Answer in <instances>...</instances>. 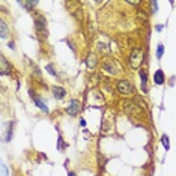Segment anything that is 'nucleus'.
Masks as SVG:
<instances>
[{
    "label": "nucleus",
    "mask_w": 176,
    "mask_h": 176,
    "mask_svg": "<svg viewBox=\"0 0 176 176\" xmlns=\"http://www.w3.org/2000/svg\"><path fill=\"white\" fill-rule=\"evenodd\" d=\"M143 57H145V51L142 48H134L128 57V63L132 69H138L143 63Z\"/></svg>",
    "instance_id": "f257e3e1"
},
{
    "label": "nucleus",
    "mask_w": 176,
    "mask_h": 176,
    "mask_svg": "<svg viewBox=\"0 0 176 176\" xmlns=\"http://www.w3.org/2000/svg\"><path fill=\"white\" fill-rule=\"evenodd\" d=\"M35 29H36V35L41 41H45L48 36V30H47V21L42 15H38L35 18Z\"/></svg>",
    "instance_id": "f03ea898"
},
{
    "label": "nucleus",
    "mask_w": 176,
    "mask_h": 176,
    "mask_svg": "<svg viewBox=\"0 0 176 176\" xmlns=\"http://www.w3.org/2000/svg\"><path fill=\"white\" fill-rule=\"evenodd\" d=\"M102 69H104L105 72L112 74V75L121 72V66H119L115 60H112V59H104V62H102Z\"/></svg>",
    "instance_id": "7ed1b4c3"
},
{
    "label": "nucleus",
    "mask_w": 176,
    "mask_h": 176,
    "mask_svg": "<svg viewBox=\"0 0 176 176\" xmlns=\"http://www.w3.org/2000/svg\"><path fill=\"white\" fill-rule=\"evenodd\" d=\"M116 87H118L119 93H122L123 96H129V95H132V93H134L132 83H131V81H128V80H121V81H118Z\"/></svg>",
    "instance_id": "20e7f679"
},
{
    "label": "nucleus",
    "mask_w": 176,
    "mask_h": 176,
    "mask_svg": "<svg viewBox=\"0 0 176 176\" xmlns=\"http://www.w3.org/2000/svg\"><path fill=\"white\" fill-rule=\"evenodd\" d=\"M81 112V102L78 99H71L68 102V107H66V113L69 116H77Z\"/></svg>",
    "instance_id": "39448f33"
},
{
    "label": "nucleus",
    "mask_w": 176,
    "mask_h": 176,
    "mask_svg": "<svg viewBox=\"0 0 176 176\" xmlns=\"http://www.w3.org/2000/svg\"><path fill=\"white\" fill-rule=\"evenodd\" d=\"M11 63L6 60L5 56H2V59H0V72H2V75H9L11 74Z\"/></svg>",
    "instance_id": "423d86ee"
},
{
    "label": "nucleus",
    "mask_w": 176,
    "mask_h": 176,
    "mask_svg": "<svg viewBox=\"0 0 176 176\" xmlns=\"http://www.w3.org/2000/svg\"><path fill=\"white\" fill-rule=\"evenodd\" d=\"M51 92H53V95H54L56 99H63L65 95H66V90L62 86H53L51 87Z\"/></svg>",
    "instance_id": "0eeeda50"
},
{
    "label": "nucleus",
    "mask_w": 176,
    "mask_h": 176,
    "mask_svg": "<svg viewBox=\"0 0 176 176\" xmlns=\"http://www.w3.org/2000/svg\"><path fill=\"white\" fill-rule=\"evenodd\" d=\"M164 80H166L164 72L161 71V69H157L155 74H154V83H155L157 86H161V84H164Z\"/></svg>",
    "instance_id": "6e6552de"
},
{
    "label": "nucleus",
    "mask_w": 176,
    "mask_h": 176,
    "mask_svg": "<svg viewBox=\"0 0 176 176\" xmlns=\"http://www.w3.org/2000/svg\"><path fill=\"white\" fill-rule=\"evenodd\" d=\"M140 80H142V89L148 92V71L146 69H140Z\"/></svg>",
    "instance_id": "1a4fd4ad"
},
{
    "label": "nucleus",
    "mask_w": 176,
    "mask_h": 176,
    "mask_svg": "<svg viewBox=\"0 0 176 176\" xmlns=\"http://www.w3.org/2000/svg\"><path fill=\"white\" fill-rule=\"evenodd\" d=\"M33 102L36 104L38 107H39V109L44 112V113H48V112H50V110H48V107H47V104H45V102H44L41 98H38V96H33Z\"/></svg>",
    "instance_id": "9d476101"
},
{
    "label": "nucleus",
    "mask_w": 176,
    "mask_h": 176,
    "mask_svg": "<svg viewBox=\"0 0 176 176\" xmlns=\"http://www.w3.org/2000/svg\"><path fill=\"white\" fill-rule=\"evenodd\" d=\"M96 63H98V60H96V54L95 53H90L89 56H87V60H86V65H87V68H95L96 66Z\"/></svg>",
    "instance_id": "9b49d317"
},
{
    "label": "nucleus",
    "mask_w": 176,
    "mask_h": 176,
    "mask_svg": "<svg viewBox=\"0 0 176 176\" xmlns=\"http://www.w3.org/2000/svg\"><path fill=\"white\" fill-rule=\"evenodd\" d=\"M0 36H2L3 39L9 36V29H8V26H6V23L3 20L0 21Z\"/></svg>",
    "instance_id": "f8f14e48"
},
{
    "label": "nucleus",
    "mask_w": 176,
    "mask_h": 176,
    "mask_svg": "<svg viewBox=\"0 0 176 176\" xmlns=\"http://www.w3.org/2000/svg\"><path fill=\"white\" fill-rule=\"evenodd\" d=\"M161 143H163V146H164V149L166 151H169L170 149V138H169V135H161Z\"/></svg>",
    "instance_id": "ddd939ff"
},
{
    "label": "nucleus",
    "mask_w": 176,
    "mask_h": 176,
    "mask_svg": "<svg viewBox=\"0 0 176 176\" xmlns=\"http://www.w3.org/2000/svg\"><path fill=\"white\" fill-rule=\"evenodd\" d=\"M20 5H21V6H24L27 11H30L32 8H35V6L38 5V2H21Z\"/></svg>",
    "instance_id": "4468645a"
},
{
    "label": "nucleus",
    "mask_w": 176,
    "mask_h": 176,
    "mask_svg": "<svg viewBox=\"0 0 176 176\" xmlns=\"http://www.w3.org/2000/svg\"><path fill=\"white\" fill-rule=\"evenodd\" d=\"M45 71H47L50 75H53V77H57V72L54 71V66H53L51 63H48V65L45 66Z\"/></svg>",
    "instance_id": "2eb2a0df"
},
{
    "label": "nucleus",
    "mask_w": 176,
    "mask_h": 176,
    "mask_svg": "<svg viewBox=\"0 0 176 176\" xmlns=\"http://www.w3.org/2000/svg\"><path fill=\"white\" fill-rule=\"evenodd\" d=\"M163 53H164V45L163 44H158V47H157V59L158 60L163 57Z\"/></svg>",
    "instance_id": "dca6fc26"
},
{
    "label": "nucleus",
    "mask_w": 176,
    "mask_h": 176,
    "mask_svg": "<svg viewBox=\"0 0 176 176\" xmlns=\"http://www.w3.org/2000/svg\"><path fill=\"white\" fill-rule=\"evenodd\" d=\"M63 148H65V142H63L62 135L59 134V138H57V149H59V151H63Z\"/></svg>",
    "instance_id": "f3484780"
},
{
    "label": "nucleus",
    "mask_w": 176,
    "mask_h": 176,
    "mask_svg": "<svg viewBox=\"0 0 176 176\" xmlns=\"http://www.w3.org/2000/svg\"><path fill=\"white\" fill-rule=\"evenodd\" d=\"M98 50H99V51H102V53H109V47L105 45V44H102V42H99V44H98Z\"/></svg>",
    "instance_id": "a211bd4d"
},
{
    "label": "nucleus",
    "mask_w": 176,
    "mask_h": 176,
    "mask_svg": "<svg viewBox=\"0 0 176 176\" xmlns=\"http://www.w3.org/2000/svg\"><path fill=\"white\" fill-rule=\"evenodd\" d=\"M151 8H152V11H151L152 14H157L158 12V3L157 2H151Z\"/></svg>",
    "instance_id": "6ab92c4d"
},
{
    "label": "nucleus",
    "mask_w": 176,
    "mask_h": 176,
    "mask_svg": "<svg viewBox=\"0 0 176 176\" xmlns=\"http://www.w3.org/2000/svg\"><path fill=\"white\" fill-rule=\"evenodd\" d=\"M2 176H8V167L5 164H2Z\"/></svg>",
    "instance_id": "aec40b11"
},
{
    "label": "nucleus",
    "mask_w": 176,
    "mask_h": 176,
    "mask_svg": "<svg viewBox=\"0 0 176 176\" xmlns=\"http://www.w3.org/2000/svg\"><path fill=\"white\" fill-rule=\"evenodd\" d=\"M9 48H12V50H15V44H14V42H12V41H11V42H9Z\"/></svg>",
    "instance_id": "412c9836"
},
{
    "label": "nucleus",
    "mask_w": 176,
    "mask_h": 176,
    "mask_svg": "<svg viewBox=\"0 0 176 176\" xmlns=\"http://www.w3.org/2000/svg\"><path fill=\"white\" fill-rule=\"evenodd\" d=\"M80 126H86V121H84V119L80 121Z\"/></svg>",
    "instance_id": "4be33fe9"
},
{
    "label": "nucleus",
    "mask_w": 176,
    "mask_h": 176,
    "mask_svg": "<svg viewBox=\"0 0 176 176\" xmlns=\"http://www.w3.org/2000/svg\"><path fill=\"white\" fill-rule=\"evenodd\" d=\"M68 176H75V173H74V172H69V173H68Z\"/></svg>",
    "instance_id": "5701e85b"
}]
</instances>
